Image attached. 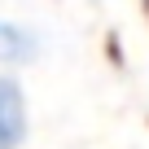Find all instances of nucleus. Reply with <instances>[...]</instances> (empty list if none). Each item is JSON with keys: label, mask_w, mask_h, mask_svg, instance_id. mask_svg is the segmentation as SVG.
<instances>
[{"label": "nucleus", "mask_w": 149, "mask_h": 149, "mask_svg": "<svg viewBox=\"0 0 149 149\" xmlns=\"http://www.w3.org/2000/svg\"><path fill=\"white\" fill-rule=\"evenodd\" d=\"M26 140V92L13 74H0V149H22Z\"/></svg>", "instance_id": "obj_1"}, {"label": "nucleus", "mask_w": 149, "mask_h": 149, "mask_svg": "<svg viewBox=\"0 0 149 149\" xmlns=\"http://www.w3.org/2000/svg\"><path fill=\"white\" fill-rule=\"evenodd\" d=\"M31 53H35V40H31L22 26H13V22H0V74H5L9 66H22Z\"/></svg>", "instance_id": "obj_2"}]
</instances>
